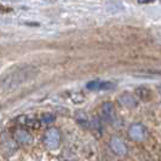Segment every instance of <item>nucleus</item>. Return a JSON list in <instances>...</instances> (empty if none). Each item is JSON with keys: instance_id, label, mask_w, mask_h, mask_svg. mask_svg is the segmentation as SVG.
Listing matches in <instances>:
<instances>
[{"instance_id": "nucleus-1", "label": "nucleus", "mask_w": 161, "mask_h": 161, "mask_svg": "<svg viewBox=\"0 0 161 161\" xmlns=\"http://www.w3.org/2000/svg\"><path fill=\"white\" fill-rule=\"evenodd\" d=\"M61 142V132L56 127H50L44 135V144L48 149H56Z\"/></svg>"}, {"instance_id": "nucleus-2", "label": "nucleus", "mask_w": 161, "mask_h": 161, "mask_svg": "<svg viewBox=\"0 0 161 161\" xmlns=\"http://www.w3.org/2000/svg\"><path fill=\"white\" fill-rule=\"evenodd\" d=\"M129 137L135 142H142L147 137V129L142 124H133L129 129Z\"/></svg>"}, {"instance_id": "nucleus-3", "label": "nucleus", "mask_w": 161, "mask_h": 161, "mask_svg": "<svg viewBox=\"0 0 161 161\" xmlns=\"http://www.w3.org/2000/svg\"><path fill=\"white\" fill-rule=\"evenodd\" d=\"M86 89L90 91H109V90L115 89V84L112 81L92 80L86 84Z\"/></svg>"}, {"instance_id": "nucleus-4", "label": "nucleus", "mask_w": 161, "mask_h": 161, "mask_svg": "<svg viewBox=\"0 0 161 161\" xmlns=\"http://www.w3.org/2000/svg\"><path fill=\"white\" fill-rule=\"evenodd\" d=\"M109 145L115 155L122 156L127 154V145L125 144V142L120 137H113L109 142Z\"/></svg>"}, {"instance_id": "nucleus-5", "label": "nucleus", "mask_w": 161, "mask_h": 161, "mask_svg": "<svg viewBox=\"0 0 161 161\" xmlns=\"http://www.w3.org/2000/svg\"><path fill=\"white\" fill-rule=\"evenodd\" d=\"M101 115H102V119L107 122H113L116 118V113H115V108H114L113 103L110 102H105L102 104L101 108Z\"/></svg>"}, {"instance_id": "nucleus-6", "label": "nucleus", "mask_w": 161, "mask_h": 161, "mask_svg": "<svg viewBox=\"0 0 161 161\" xmlns=\"http://www.w3.org/2000/svg\"><path fill=\"white\" fill-rule=\"evenodd\" d=\"M14 137L21 144H31L33 142V136L31 135V132L23 127H17L14 132Z\"/></svg>"}, {"instance_id": "nucleus-7", "label": "nucleus", "mask_w": 161, "mask_h": 161, "mask_svg": "<svg viewBox=\"0 0 161 161\" xmlns=\"http://www.w3.org/2000/svg\"><path fill=\"white\" fill-rule=\"evenodd\" d=\"M119 103L126 108H136L138 105V99L136 96H133L130 92H124L120 97H119Z\"/></svg>"}, {"instance_id": "nucleus-8", "label": "nucleus", "mask_w": 161, "mask_h": 161, "mask_svg": "<svg viewBox=\"0 0 161 161\" xmlns=\"http://www.w3.org/2000/svg\"><path fill=\"white\" fill-rule=\"evenodd\" d=\"M136 95H137L141 101L148 102L152 98V91L148 87H145V86H141V87L136 89Z\"/></svg>"}, {"instance_id": "nucleus-9", "label": "nucleus", "mask_w": 161, "mask_h": 161, "mask_svg": "<svg viewBox=\"0 0 161 161\" xmlns=\"http://www.w3.org/2000/svg\"><path fill=\"white\" fill-rule=\"evenodd\" d=\"M21 122L23 125H27V126H33V127H38L39 122L35 118H32V116H28V115H24V116H21L19 118Z\"/></svg>"}, {"instance_id": "nucleus-10", "label": "nucleus", "mask_w": 161, "mask_h": 161, "mask_svg": "<svg viewBox=\"0 0 161 161\" xmlns=\"http://www.w3.org/2000/svg\"><path fill=\"white\" fill-rule=\"evenodd\" d=\"M40 121L42 122V124H46V125H48V124H51V122H53L55 121V116L52 115V114H42L41 115V119Z\"/></svg>"}, {"instance_id": "nucleus-11", "label": "nucleus", "mask_w": 161, "mask_h": 161, "mask_svg": "<svg viewBox=\"0 0 161 161\" xmlns=\"http://www.w3.org/2000/svg\"><path fill=\"white\" fill-rule=\"evenodd\" d=\"M76 120H78V122L80 124V125H87L89 124V119H87V115L85 113H82V112H80V113H78V116H76Z\"/></svg>"}]
</instances>
